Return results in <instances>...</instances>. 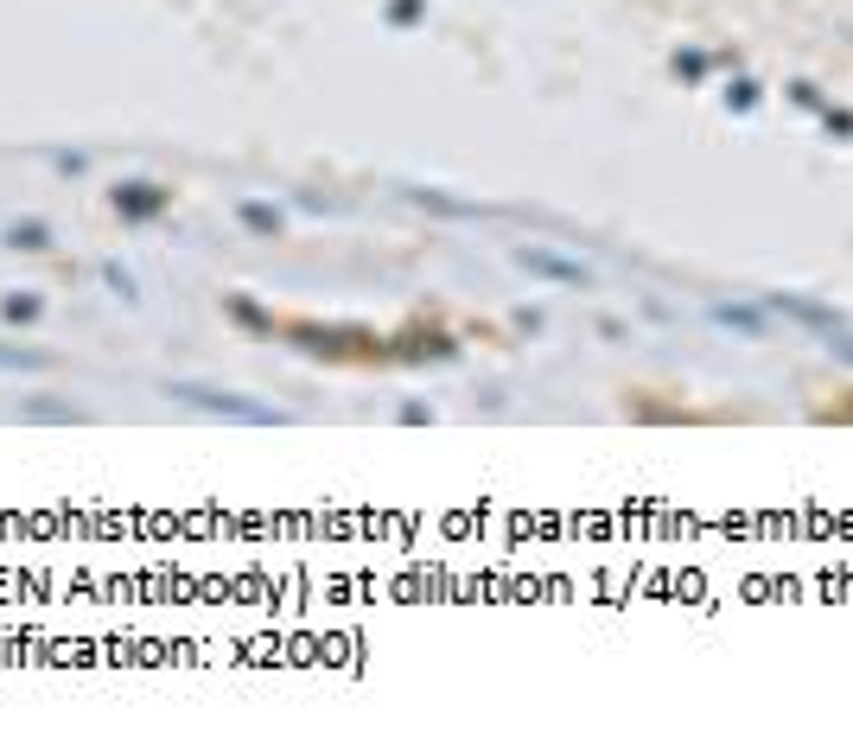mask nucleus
I'll use <instances>...</instances> for the list:
<instances>
[{
  "mask_svg": "<svg viewBox=\"0 0 853 745\" xmlns=\"http://www.w3.org/2000/svg\"><path fill=\"white\" fill-rule=\"evenodd\" d=\"M7 242H13V249H51V230H45V223H13Z\"/></svg>",
  "mask_w": 853,
  "mask_h": 745,
  "instance_id": "5",
  "label": "nucleus"
},
{
  "mask_svg": "<svg viewBox=\"0 0 853 745\" xmlns=\"http://www.w3.org/2000/svg\"><path fill=\"white\" fill-rule=\"evenodd\" d=\"M713 319L739 325V332H764V313H752V306H713Z\"/></svg>",
  "mask_w": 853,
  "mask_h": 745,
  "instance_id": "6",
  "label": "nucleus"
},
{
  "mask_svg": "<svg viewBox=\"0 0 853 745\" xmlns=\"http://www.w3.org/2000/svg\"><path fill=\"white\" fill-rule=\"evenodd\" d=\"M529 274H548V281H567V287H586V268L580 262H561V255H548V249H522L516 255Z\"/></svg>",
  "mask_w": 853,
  "mask_h": 745,
  "instance_id": "3",
  "label": "nucleus"
},
{
  "mask_svg": "<svg viewBox=\"0 0 853 745\" xmlns=\"http://www.w3.org/2000/svg\"><path fill=\"white\" fill-rule=\"evenodd\" d=\"M26 414H32V421H71V414H64V408H51V402H32Z\"/></svg>",
  "mask_w": 853,
  "mask_h": 745,
  "instance_id": "9",
  "label": "nucleus"
},
{
  "mask_svg": "<svg viewBox=\"0 0 853 745\" xmlns=\"http://www.w3.org/2000/svg\"><path fill=\"white\" fill-rule=\"evenodd\" d=\"M771 313H790V319H803V325H815V332H828V338H841V319L828 313V306H815V300H796V293H771Z\"/></svg>",
  "mask_w": 853,
  "mask_h": 745,
  "instance_id": "2",
  "label": "nucleus"
},
{
  "mask_svg": "<svg viewBox=\"0 0 853 745\" xmlns=\"http://www.w3.org/2000/svg\"><path fill=\"white\" fill-rule=\"evenodd\" d=\"M172 395L191 408H211V414H230V421H255V427H281V414L261 408V402H242L230 389H198V383H172Z\"/></svg>",
  "mask_w": 853,
  "mask_h": 745,
  "instance_id": "1",
  "label": "nucleus"
},
{
  "mask_svg": "<svg viewBox=\"0 0 853 745\" xmlns=\"http://www.w3.org/2000/svg\"><path fill=\"white\" fill-rule=\"evenodd\" d=\"M0 363H7V370H20V363H39L32 351H0Z\"/></svg>",
  "mask_w": 853,
  "mask_h": 745,
  "instance_id": "10",
  "label": "nucleus"
},
{
  "mask_svg": "<svg viewBox=\"0 0 853 745\" xmlns=\"http://www.w3.org/2000/svg\"><path fill=\"white\" fill-rule=\"evenodd\" d=\"M242 223H249L255 236H274V230H281V217H274L268 204H242Z\"/></svg>",
  "mask_w": 853,
  "mask_h": 745,
  "instance_id": "7",
  "label": "nucleus"
},
{
  "mask_svg": "<svg viewBox=\"0 0 853 745\" xmlns=\"http://www.w3.org/2000/svg\"><path fill=\"white\" fill-rule=\"evenodd\" d=\"M115 211H121V217H160V211H166V192H160V185H147V179H141V185H121V192H115Z\"/></svg>",
  "mask_w": 853,
  "mask_h": 745,
  "instance_id": "4",
  "label": "nucleus"
},
{
  "mask_svg": "<svg viewBox=\"0 0 853 745\" xmlns=\"http://www.w3.org/2000/svg\"><path fill=\"white\" fill-rule=\"evenodd\" d=\"M102 281H109L115 293H134V274H128V268H115V262H109V268H102Z\"/></svg>",
  "mask_w": 853,
  "mask_h": 745,
  "instance_id": "8",
  "label": "nucleus"
}]
</instances>
